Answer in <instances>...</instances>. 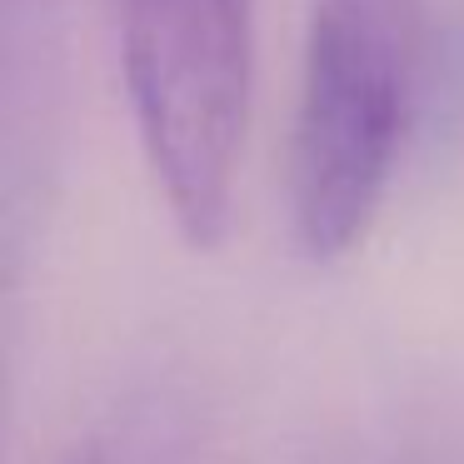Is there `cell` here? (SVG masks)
I'll list each match as a JSON object with an SVG mask.
<instances>
[{
  "label": "cell",
  "mask_w": 464,
  "mask_h": 464,
  "mask_svg": "<svg viewBox=\"0 0 464 464\" xmlns=\"http://www.w3.org/2000/svg\"><path fill=\"white\" fill-rule=\"evenodd\" d=\"M420 71L414 0H314L290 140V215L310 260L370 235L394 180Z\"/></svg>",
  "instance_id": "obj_1"
},
{
  "label": "cell",
  "mask_w": 464,
  "mask_h": 464,
  "mask_svg": "<svg viewBox=\"0 0 464 464\" xmlns=\"http://www.w3.org/2000/svg\"><path fill=\"white\" fill-rule=\"evenodd\" d=\"M145 165L175 230L215 250L250 130L255 0H111Z\"/></svg>",
  "instance_id": "obj_2"
}]
</instances>
